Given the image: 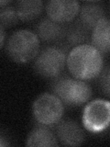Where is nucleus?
I'll return each instance as SVG.
<instances>
[{"mask_svg": "<svg viewBox=\"0 0 110 147\" xmlns=\"http://www.w3.org/2000/svg\"><path fill=\"white\" fill-rule=\"evenodd\" d=\"M56 125L57 139L62 144L66 146H79L85 142V132L77 122L72 119H61Z\"/></svg>", "mask_w": 110, "mask_h": 147, "instance_id": "6e6552de", "label": "nucleus"}, {"mask_svg": "<svg viewBox=\"0 0 110 147\" xmlns=\"http://www.w3.org/2000/svg\"><path fill=\"white\" fill-rule=\"evenodd\" d=\"M66 63V54L55 46L44 48L38 53L34 62V70L45 78H55L62 72Z\"/></svg>", "mask_w": 110, "mask_h": 147, "instance_id": "39448f33", "label": "nucleus"}, {"mask_svg": "<svg viewBox=\"0 0 110 147\" xmlns=\"http://www.w3.org/2000/svg\"><path fill=\"white\" fill-rule=\"evenodd\" d=\"M16 11L18 20L22 21H31L38 18L43 9L41 0H21L16 4Z\"/></svg>", "mask_w": 110, "mask_h": 147, "instance_id": "9b49d317", "label": "nucleus"}, {"mask_svg": "<svg viewBox=\"0 0 110 147\" xmlns=\"http://www.w3.org/2000/svg\"><path fill=\"white\" fill-rule=\"evenodd\" d=\"M80 11L75 0H50L46 4V12L50 20L56 23L70 22Z\"/></svg>", "mask_w": 110, "mask_h": 147, "instance_id": "0eeeda50", "label": "nucleus"}, {"mask_svg": "<svg viewBox=\"0 0 110 147\" xmlns=\"http://www.w3.org/2000/svg\"><path fill=\"white\" fill-rule=\"evenodd\" d=\"M5 38H6V33H5L4 27L0 24V48L2 47L5 42Z\"/></svg>", "mask_w": 110, "mask_h": 147, "instance_id": "f3484780", "label": "nucleus"}, {"mask_svg": "<svg viewBox=\"0 0 110 147\" xmlns=\"http://www.w3.org/2000/svg\"><path fill=\"white\" fill-rule=\"evenodd\" d=\"M80 8V20L82 24L88 28H94L96 23L105 17L104 9L97 4L87 3Z\"/></svg>", "mask_w": 110, "mask_h": 147, "instance_id": "ddd939ff", "label": "nucleus"}, {"mask_svg": "<svg viewBox=\"0 0 110 147\" xmlns=\"http://www.w3.org/2000/svg\"><path fill=\"white\" fill-rule=\"evenodd\" d=\"M64 107L56 96L50 93L40 95L32 105V112L35 119L45 126H53L61 121Z\"/></svg>", "mask_w": 110, "mask_h": 147, "instance_id": "20e7f679", "label": "nucleus"}, {"mask_svg": "<svg viewBox=\"0 0 110 147\" xmlns=\"http://www.w3.org/2000/svg\"><path fill=\"white\" fill-rule=\"evenodd\" d=\"M53 95L66 106H82L92 98V88L86 82L69 76H57L52 84Z\"/></svg>", "mask_w": 110, "mask_h": 147, "instance_id": "f03ea898", "label": "nucleus"}, {"mask_svg": "<svg viewBox=\"0 0 110 147\" xmlns=\"http://www.w3.org/2000/svg\"><path fill=\"white\" fill-rule=\"evenodd\" d=\"M70 73L82 81L94 79L103 69V56L93 45L81 44L73 48L66 58Z\"/></svg>", "mask_w": 110, "mask_h": 147, "instance_id": "f257e3e1", "label": "nucleus"}, {"mask_svg": "<svg viewBox=\"0 0 110 147\" xmlns=\"http://www.w3.org/2000/svg\"><path fill=\"white\" fill-rule=\"evenodd\" d=\"M110 103L107 100L95 99L85 106L82 116V122L87 131L98 133L109 125Z\"/></svg>", "mask_w": 110, "mask_h": 147, "instance_id": "423d86ee", "label": "nucleus"}, {"mask_svg": "<svg viewBox=\"0 0 110 147\" xmlns=\"http://www.w3.org/2000/svg\"><path fill=\"white\" fill-rule=\"evenodd\" d=\"M10 3H11V1H0V7L8 6V5L10 4Z\"/></svg>", "mask_w": 110, "mask_h": 147, "instance_id": "a211bd4d", "label": "nucleus"}, {"mask_svg": "<svg viewBox=\"0 0 110 147\" xmlns=\"http://www.w3.org/2000/svg\"><path fill=\"white\" fill-rule=\"evenodd\" d=\"M10 145V142H8L6 135H4L2 132H0V147H6Z\"/></svg>", "mask_w": 110, "mask_h": 147, "instance_id": "dca6fc26", "label": "nucleus"}, {"mask_svg": "<svg viewBox=\"0 0 110 147\" xmlns=\"http://www.w3.org/2000/svg\"><path fill=\"white\" fill-rule=\"evenodd\" d=\"M109 69L107 68L103 73V76L101 78V86L107 96H109V91H110V86H109Z\"/></svg>", "mask_w": 110, "mask_h": 147, "instance_id": "2eb2a0df", "label": "nucleus"}, {"mask_svg": "<svg viewBox=\"0 0 110 147\" xmlns=\"http://www.w3.org/2000/svg\"><path fill=\"white\" fill-rule=\"evenodd\" d=\"M26 145L30 147H55L58 145V140L48 126L40 124L30 132Z\"/></svg>", "mask_w": 110, "mask_h": 147, "instance_id": "1a4fd4ad", "label": "nucleus"}, {"mask_svg": "<svg viewBox=\"0 0 110 147\" xmlns=\"http://www.w3.org/2000/svg\"><path fill=\"white\" fill-rule=\"evenodd\" d=\"M17 21L18 17L15 7L10 6L0 7V24L3 27H13L17 24Z\"/></svg>", "mask_w": 110, "mask_h": 147, "instance_id": "4468645a", "label": "nucleus"}, {"mask_svg": "<svg viewBox=\"0 0 110 147\" xmlns=\"http://www.w3.org/2000/svg\"><path fill=\"white\" fill-rule=\"evenodd\" d=\"M92 43L101 53H108L110 50V23L107 18H103L96 23L92 32Z\"/></svg>", "mask_w": 110, "mask_h": 147, "instance_id": "9d476101", "label": "nucleus"}, {"mask_svg": "<svg viewBox=\"0 0 110 147\" xmlns=\"http://www.w3.org/2000/svg\"><path fill=\"white\" fill-rule=\"evenodd\" d=\"M36 35L44 41H53L62 34V28L50 18L41 20L36 27Z\"/></svg>", "mask_w": 110, "mask_h": 147, "instance_id": "f8f14e48", "label": "nucleus"}, {"mask_svg": "<svg viewBox=\"0 0 110 147\" xmlns=\"http://www.w3.org/2000/svg\"><path fill=\"white\" fill-rule=\"evenodd\" d=\"M40 39L36 33L29 30H19L9 37L6 51L13 62L26 63L31 61L39 53Z\"/></svg>", "mask_w": 110, "mask_h": 147, "instance_id": "7ed1b4c3", "label": "nucleus"}]
</instances>
